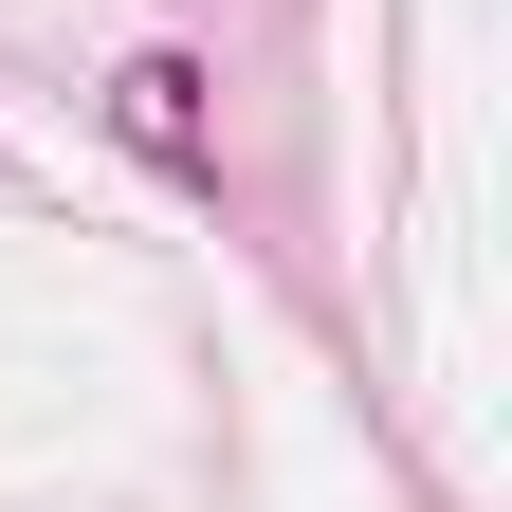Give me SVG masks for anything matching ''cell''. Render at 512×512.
I'll return each instance as SVG.
<instances>
[{"label":"cell","instance_id":"cell-1","mask_svg":"<svg viewBox=\"0 0 512 512\" xmlns=\"http://www.w3.org/2000/svg\"><path fill=\"white\" fill-rule=\"evenodd\" d=\"M110 110H128V147H147V165H183V183H202V55H128V74H110Z\"/></svg>","mask_w":512,"mask_h":512}]
</instances>
